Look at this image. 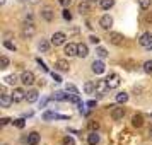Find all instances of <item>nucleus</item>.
Here are the masks:
<instances>
[{
    "mask_svg": "<svg viewBox=\"0 0 152 145\" xmlns=\"http://www.w3.org/2000/svg\"><path fill=\"white\" fill-rule=\"evenodd\" d=\"M21 82L24 84V85H33V84H34V74H33V72H22Z\"/></svg>",
    "mask_w": 152,
    "mask_h": 145,
    "instance_id": "f257e3e1",
    "label": "nucleus"
},
{
    "mask_svg": "<svg viewBox=\"0 0 152 145\" xmlns=\"http://www.w3.org/2000/svg\"><path fill=\"white\" fill-rule=\"evenodd\" d=\"M65 39H67L65 33H55V34L51 36V44L53 46H60V44L65 43Z\"/></svg>",
    "mask_w": 152,
    "mask_h": 145,
    "instance_id": "f03ea898",
    "label": "nucleus"
},
{
    "mask_svg": "<svg viewBox=\"0 0 152 145\" xmlns=\"http://www.w3.org/2000/svg\"><path fill=\"white\" fill-rule=\"evenodd\" d=\"M106 84H108L110 89H116L118 85H120V77H118L116 74H110L108 79H106Z\"/></svg>",
    "mask_w": 152,
    "mask_h": 145,
    "instance_id": "7ed1b4c3",
    "label": "nucleus"
},
{
    "mask_svg": "<svg viewBox=\"0 0 152 145\" xmlns=\"http://www.w3.org/2000/svg\"><path fill=\"white\" fill-rule=\"evenodd\" d=\"M138 43L144 48H152V33H144V34L140 36V41Z\"/></svg>",
    "mask_w": 152,
    "mask_h": 145,
    "instance_id": "20e7f679",
    "label": "nucleus"
},
{
    "mask_svg": "<svg viewBox=\"0 0 152 145\" xmlns=\"http://www.w3.org/2000/svg\"><path fill=\"white\" fill-rule=\"evenodd\" d=\"M99 26H101V28L104 29V31H108V29L111 28V26H113V17H111V15H103V17H101V19H99Z\"/></svg>",
    "mask_w": 152,
    "mask_h": 145,
    "instance_id": "39448f33",
    "label": "nucleus"
},
{
    "mask_svg": "<svg viewBox=\"0 0 152 145\" xmlns=\"http://www.w3.org/2000/svg\"><path fill=\"white\" fill-rule=\"evenodd\" d=\"M108 90H110V87H108L106 80H97V82H96V94L103 96V94H106Z\"/></svg>",
    "mask_w": 152,
    "mask_h": 145,
    "instance_id": "423d86ee",
    "label": "nucleus"
},
{
    "mask_svg": "<svg viewBox=\"0 0 152 145\" xmlns=\"http://www.w3.org/2000/svg\"><path fill=\"white\" fill-rule=\"evenodd\" d=\"M26 144L28 145H38L39 144V133L38 131H31L26 138Z\"/></svg>",
    "mask_w": 152,
    "mask_h": 145,
    "instance_id": "0eeeda50",
    "label": "nucleus"
},
{
    "mask_svg": "<svg viewBox=\"0 0 152 145\" xmlns=\"http://www.w3.org/2000/svg\"><path fill=\"white\" fill-rule=\"evenodd\" d=\"M77 51H79V44H75V43H69L65 46V55L67 56H75Z\"/></svg>",
    "mask_w": 152,
    "mask_h": 145,
    "instance_id": "6e6552de",
    "label": "nucleus"
},
{
    "mask_svg": "<svg viewBox=\"0 0 152 145\" xmlns=\"http://www.w3.org/2000/svg\"><path fill=\"white\" fill-rule=\"evenodd\" d=\"M125 116V109L123 108H116V106H113V109H111V118L118 121V119H121Z\"/></svg>",
    "mask_w": 152,
    "mask_h": 145,
    "instance_id": "1a4fd4ad",
    "label": "nucleus"
},
{
    "mask_svg": "<svg viewBox=\"0 0 152 145\" xmlns=\"http://www.w3.org/2000/svg\"><path fill=\"white\" fill-rule=\"evenodd\" d=\"M104 70H106V67H104V63L101 62V60H94V62H92V72H94V74L99 75V74H103Z\"/></svg>",
    "mask_w": 152,
    "mask_h": 145,
    "instance_id": "9d476101",
    "label": "nucleus"
},
{
    "mask_svg": "<svg viewBox=\"0 0 152 145\" xmlns=\"http://www.w3.org/2000/svg\"><path fill=\"white\" fill-rule=\"evenodd\" d=\"M12 99H14V103H21V101L26 99V92H24L22 89H14V92H12Z\"/></svg>",
    "mask_w": 152,
    "mask_h": 145,
    "instance_id": "9b49d317",
    "label": "nucleus"
},
{
    "mask_svg": "<svg viewBox=\"0 0 152 145\" xmlns=\"http://www.w3.org/2000/svg\"><path fill=\"white\" fill-rule=\"evenodd\" d=\"M12 103H14L12 94H2V96H0V104H2V108H9Z\"/></svg>",
    "mask_w": 152,
    "mask_h": 145,
    "instance_id": "f8f14e48",
    "label": "nucleus"
},
{
    "mask_svg": "<svg viewBox=\"0 0 152 145\" xmlns=\"http://www.w3.org/2000/svg\"><path fill=\"white\" fill-rule=\"evenodd\" d=\"M110 43L111 44H121L123 43V34H120V33H110Z\"/></svg>",
    "mask_w": 152,
    "mask_h": 145,
    "instance_id": "ddd939ff",
    "label": "nucleus"
},
{
    "mask_svg": "<svg viewBox=\"0 0 152 145\" xmlns=\"http://www.w3.org/2000/svg\"><path fill=\"white\" fill-rule=\"evenodd\" d=\"M43 119H67V116H63V114H56L53 111H46L45 114H43Z\"/></svg>",
    "mask_w": 152,
    "mask_h": 145,
    "instance_id": "4468645a",
    "label": "nucleus"
},
{
    "mask_svg": "<svg viewBox=\"0 0 152 145\" xmlns=\"http://www.w3.org/2000/svg\"><path fill=\"white\" fill-rule=\"evenodd\" d=\"M34 26L33 24H24V28H22V36L24 38H31V36L34 34Z\"/></svg>",
    "mask_w": 152,
    "mask_h": 145,
    "instance_id": "2eb2a0df",
    "label": "nucleus"
},
{
    "mask_svg": "<svg viewBox=\"0 0 152 145\" xmlns=\"http://www.w3.org/2000/svg\"><path fill=\"white\" fill-rule=\"evenodd\" d=\"M41 17L45 19V21L51 22L53 19H55V14H53V10H51V9H45V10H41Z\"/></svg>",
    "mask_w": 152,
    "mask_h": 145,
    "instance_id": "dca6fc26",
    "label": "nucleus"
},
{
    "mask_svg": "<svg viewBox=\"0 0 152 145\" xmlns=\"http://www.w3.org/2000/svg\"><path fill=\"white\" fill-rule=\"evenodd\" d=\"M87 55H89V48H87V44L80 43V44H79V51H77V56H80V58H86Z\"/></svg>",
    "mask_w": 152,
    "mask_h": 145,
    "instance_id": "f3484780",
    "label": "nucleus"
},
{
    "mask_svg": "<svg viewBox=\"0 0 152 145\" xmlns=\"http://www.w3.org/2000/svg\"><path fill=\"white\" fill-rule=\"evenodd\" d=\"M55 68L60 72H69V63L65 60H58V62H55Z\"/></svg>",
    "mask_w": 152,
    "mask_h": 145,
    "instance_id": "a211bd4d",
    "label": "nucleus"
},
{
    "mask_svg": "<svg viewBox=\"0 0 152 145\" xmlns=\"http://www.w3.org/2000/svg\"><path fill=\"white\" fill-rule=\"evenodd\" d=\"M84 92H86V94H96V84L94 82H86L84 84Z\"/></svg>",
    "mask_w": 152,
    "mask_h": 145,
    "instance_id": "6ab92c4d",
    "label": "nucleus"
},
{
    "mask_svg": "<svg viewBox=\"0 0 152 145\" xmlns=\"http://www.w3.org/2000/svg\"><path fill=\"white\" fill-rule=\"evenodd\" d=\"M51 99H53V101H69V94H65L62 90H56Z\"/></svg>",
    "mask_w": 152,
    "mask_h": 145,
    "instance_id": "aec40b11",
    "label": "nucleus"
},
{
    "mask_svg": "<svg viewBox=\"0 0 152 145\" xmlns=\"http://www.w3.org/2000/svg\"><path fill=\"white\" fill-rule=\"evenodd\" d=\"M26 101L28 103H36L38 101V90H28L26 92Z\"/></svg>",
    "mask_w": 152,
    "mask_h": 145,
    "instance_id": "412c9836",
    "label": "nucleus"
},
{
    "mask_svg": "<svg viewBox=\"0 0 152 145\" xmlns=\"http://www.w3.org/2000/svg\"><path fill=\"white\" fill-rule=\"evenodd\" d=\"M132 125H133L135 128H140V126L144 125V116H142V114H135V116L132 118Z\"/></svg>",
    "mask_w": 152,
    "mask_h": 145,
    "instance_id": "4be33fe9",
    "label": "nucleus"
},
{
    "mask_svg": "<svg viewBox=\"0 0 152 145\" xmlns=\"http://www.w3.org/2000/svg\"><path fill=\"white\" fill-rule=\"evenodd\" d=\"M87 142H89V145H97L99 144V135L96 131H91L89 137H87Z\"/></svg>",
    "mask_w": 152,
    "mask_h": 145,
    "instance_id": "5701e85b",
    "label": "nucleus"
},
{
    "mask_svg": "<svg viewBox=\"0 0 152 145\" xmlns=\"http://www.w3.org/2000/svg\"><path fill=\"white\" fill-rule=\"evenodd\" d=\"M99 5H101L103 10H110V9L115 5V0H101V2H99Z\"/></svg>",
    "mask_w": 152,
    "mask_h": 145,
    "instance_id": "b1692460",
    "label": "nucleus"
},
{
    "mask_svg": "<svg viewBox=\"0 0 152 145\" xmlns=\"http://www.w3.org/2000/svg\"><path fill=\"white\" fill-rule=\"evenodd\" d=\"M126 101H128V94H126V92H120V94H116V103L125 104Z\"/></svg>",
    "mask_w": 152,
    "mask_h": 145,
    "instance_id": "393cba45",
    "label": "nucleus"
},
{
    "mask_svg": "<svg viewBox=\"0 0 152 145\" xmlns=\"http://www.w3.org/2000/svg\"><path fill=\"white\" fill-rule=\"evenodd\" d=\"M38 48H39V51H43V53H46L50 50V43L46 41V39H41V43L38 44Z\"/></svg>",
    "mask_w": 152,
    "mask_h": 145,
    "instance_id": "a878e982",
    "label": "nucleus"
},
{
    "mask_svg": "<svg viewBox=\"0 0 152 145\" xmlns=\"http://www.w3.org/2000/svg\"><path fill=\"white\" fill-rule=\"evenodd\" d=\"M79 12H80V14H87V12H89V2H82V4L79 5Z\"/></svg>",
    "mask_w": 152,
    "mask_h": 145,
    "instance_id": "bb28decb",
    "label": "nucleus"
},
{
    "mask_svg": "<svg viewBox=\"0 0 152 145\" xmlns=\"http://www.w3.org/2000/svg\"><path fill=\"white\" fill-rule=\"evenodd\" d=\"M4 80H5V84H9V85H14V84L17 82V75H14V74H12V75H7Z\"/></svg>",
    "mask_w": 152,
    "mask_h": 145,
    "instance_id": "cd10ccee",
    "label": "nucleus"
},
{
    "mask_svg": "<svg viewBox=\"0 0 152 145\" xmlns=\"http://www.w3.org/2000/svg\"><path fill=\"white\" fill-rule=\"evenodd\" d=\"M65 90L70 92V94H79V89H77L74 84H67V85H65Z\"/></svg>",
    "mask_w": 152,
    "mask_h": 145,
    "instance_id": "c85d7f7f",
    "label": "nucleus"
},
{
    "mask_svg": "<svg viewBox=\"0 0 152 145\" xmlns=\"http://www.w3.org/2000/svg\"><path fill=\"white\" fill-rule=\"evenodd\" d=\"M7 67H9V58H7V56H4V55H2V56H0V68H2V70H5Z\"/></svg>",
    "mask_w": 152,
    "mask_h": 145,
    "instance_id": "c756f323",
    "label": "nucleus"
},
{
    "mask_svg": "<svg viewBox=\"0 0 152 145\" xmlns=\"http://www.w3.org/2000/svg\"><path fill=\"white\" fill-rule=\"evenodd\" d=\"M96 55L99 56L101 60H103V58H106V56H108V51H106L104 48H101V46H99V48H96Z\"/></svg>",
    "mask_w": 152,
    "mask_h": 145,
    "instance_id": "7c9ffc66",
    "label": "nucleus"
},
{
    "mask_svg": "<svg viewBox=\"0 0 152 145\" xmlns=\"http://www.w3.org/2000/svg\"><path fill=\"white\" fill-rule=\"evenodd\" d=\"M69 101L74 104H80V97H79V94H69Z\"/></svg>",
    "mask_w": 152,
    "mask_h": 145,
    "instance_id": "2f4dec72",
    "label": "nucleus"
},
{
    "mask_svg": "<svg viewBox=\"0 0 152 145\" xmlns=\"http://www.w3.org/2000/svg\"><path fill=\"white\" fill-rule=\"evenodd\" d=\"M144 72H147V74H152V60H147V62L144 63Z\"/></svg>",
    "mask_w": 152,
    "mask_h": 145,
    "instance_id": "473e14b6",
    "label": "nucleus"
},
{
    "mask_svg": "<svg viewBox=\"0 0 152 145\" xmlns=\"http://www.w3.org/2000/svg\"><path fill=\"white\" fill-rule=\"evenodd\" d=\"M138 5H140V9H149L151 7V0H138Z\"/></svg>",
    "mask_w": 152,
    "mask_h": 145,
    "instance_id": "72a5a7b5",
    "label": "nucleus"
},
{
    "mask_svg": "<svg viewBox=\"0 0 152 145\" xmlns=\"http://www.w3.org/2000/svg\"><path fill=\"white\" fill-rule=\"evenodd\" d=\"M14 125L17 128H24L26 126V121H24V118H19V119H14Z\"/></svg>",
    "mask_w": 152,
    "mask_h": 145,
    "instance_id": "f704fd0d",
    "label": "nucleus"
},
{
    "mask_svg": "<svg viewBox=\"0 0 152 145\" xmlns=\"http://www.w3.org/2000/svg\"><path fill=\"white\" fill-rule=\"evenodd\" d=\"M4 46H5V48H7V50H10V51H15V50H17V48H15V44H14V43L7 41V39L4 41Z\"/></svg>",
    "mask_w": 152,
    "mask_h": 145,
    "instance_id": "c9c22d12",
    "label": "nucleus"
},
{
    "mask_svg": "<svg viewBox=\"0 0 152 145\" xmlns=\"http://www.w3.org/2000/svg\"><path fill=\"white\" fill-rule=\"evenodd\" d=\"M62 15H63V19H65V21H72V14H70L69 9H63Z\"/></svg>",
    "mask_w": 152,
    "mask_h": 145,
    "instance_id": "e433bc0d",
    "label": "nucleus"
},
{
    "mask_svg": "<svg viewBox=\"0 0 152 145\" xmlns=\"http://www.w3.org/2000/svg\"><path fill=\"white\" fill-rule=\"evenodd\" d=\"M63 145H75V142H74L72 137H65L63 138Z\"/></svg>",
    "mask_w": 152,
    "mask_h": 145,
    "instance_id": "4c0bfd02",
    "label": "nucleus"
},
{
    "mask_svg": "<svg viewBox=\"0 0 152 145\" xmlns=\"http://www.w3.org/2000/svg\"><path fill=\"white\" fill-rule=\"evenodd\" d=\"M89 39H91V43H94V44H99V41H101V39H99V38H97V36H94V34L91 36Z\"/></svg>",
    "mask_w": 152,
    "mask_h": 145,
    "instance_id": "58836bf2",
    "label": "nucleus"
},
{
    "mask_svg": "<svg viewBox=\"0 0 152 145\" xmlns=\"http://www.w3.org/2000/svg\"><path fill=\"white\" fill-rule=\"evenodd\" d=\"M10 123V118H2V119H0V125H2V126H5V125H9Z\"/></svg>",
    "mask_w": 152,
    "mask_h": 145,
    "instance_id": "ea45409f",
    "label": "nucleus"
},
{
    "mask_svg": "<svg viewBox=\"0 0 152 145\" xmlns=\"http://www.w3.org/2000/svg\"><path fill=\"white\" fill-rule=\"evenodd\" d=\"M51 77H53V80H55V82H62V77L58 75V74H55V72L51 74Z\"/></svg>",
    "mask_w": 152,
    "mask_h": 145,
    "instance_id": "a19ab883",
    "label": "nucleus"
},
{
    "mask_svg": "<svg viewBox=\"0 0 152 145\" xmlns=\"http://www.w3.org/2000/svg\"><path fill=\"white\" fill-rule=\"evenodd\" d=\"M58 2H60V5L67 7V5H70V2H72V0H58Z\"/></svg>",
    "mask_w": 152,
    "mask_h": 145,
    "instance_id": "79ce46f5",
    "label": "nucleus"
},
{
    "mask_svg": "<svg viewBox=\"0 0 152 145\" xmlns=\"http://www.w3.org/2000/svg\"><path fill=\"white\" fill-rule=\"evenodd\" d=\"M38 63H39V67H41V68L45 70V72H48V67H46V65H45V63H43L41 60H39V58H38Z\"/></svg>",
    "mask_w": 152,
    "mask_h": 145,
    "instance_id": "37998d69",
    "label": "nucleus"
},
{
    "mask_svg": "<svg viewBox=\"0 0 152 145\" xmlns=\"http://www.w3.org/2000/svg\"><path fill=\"white\" fill-rule=\"evenodd\" d=\"M97 126H99V125L94 123V121H91V123H89V128H91V130H97Z\"/></svg>",
    "mask_w": 152,
    "mask_h": 145,
    "instance_id": "c03bdc74",
    "label": "nucleus"
},
{
    "mask_svg": "<svg viewBox=\"0 0 152 145\" xmlns=\"http://www.w3.org/2000/svg\"><path fill=\"white\" fill-rule=\"evenodd\" d=\"M87 106H89V108H94V106H96V101H89V103H87Z\"/></svg>",
    "mask_w": 152,
    "mask_h": 145,
    "instance_id": "a18cd8bd",
    "label": "nucleus"
},
{
    "mask_svg": "<svg viewBox=\"0 0 152 145\" xmlns=\"http://www.w3.org/2000/svg\"><path fill=\"white\" fill-rule=\"evenodd\" d=\"M46 103H48V99H43V101H41V108H45V106H46Z\"/></svg>",
    "mask_w": 152,
    "mask_h": 145,
    "instance_id": "49530a36",
    "label": "nucleus"
},
{
    "mask_svg": "<svg viewBox=\"0 0 152 145\" xmlns=\"http://www.w3.org/2000/svg\"><path fill=\"white\" fill-rule=\"evenodd\" d=\"M0 4H2V5H4V4H5V0H0Z\"/></svg>",
    "mask_w": 152,
    "mask_h": 145,
    "instance_id": "de8ad7c7",
    "label": "nucleus"
},
{
    "mask_svg": "<svg viewBox=\"0 0 152 145\" xmlns=\"http://www.w3.org/2000/svg\"><path fill=\"white\" fill-rule=\"evenodd\" d=\"M31 2H33V4H36V2H38V0H31Z\"/></svg>",
    "mask_w": 152,
    "mask_h": 145,
    "instance_id": "09e8293b",
    "label": "nucleus"
},
{
    "mask_svg": "<svg viewBox=\"0 0 152 145\" xmlns=\"http://www.w3.org/2000/svg\"><path fill=\"white\" fill-rule=\"evenodd\" d=\"M89 2H96V0H89Z\"/></svg>",
    "mask_w": 152,
    "mask_h": 145,
    "instance_id": "8fccbe9b",
    "label": "nucleus"
}]
</instances>
